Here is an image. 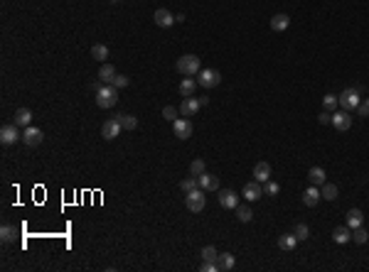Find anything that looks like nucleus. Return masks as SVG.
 Instances as JSON below:
<instances>
[{"label":"nucleus","instance_id":"obj_1","mask_svg":"<svg viewBox=\"0 0 369 272\" xmlns=\"http://www.w3.org/2000/svg\"><path fill=\"white\" fill-rule=\"evenodd\" d=\"M94 91H96V106L99 108H113L116 106V101H118V89L113 86V84H96L94 86Z\"/></svg>","mask_w":369,"mask_h":272},{"label":"nucleus","instance_id":"obj_2","mask_svg":"<svg viewBox=\"0 0 369 272\" xmlns=\"http://www.w3.org/2000/svg\"><path fill=\"white\" fill-rule=\"evenodd\" d=\"M175 69H177V74H182V76H197V74L202 71V64H200V57L184 54V57H180V59L175 62Z\"/></svg>","mask_w":369,"mask_h":272},{"label":"nucleus","instance_id":"obj_3","mask_svg":"<svg viewBox=\"0 0 369 272\" xmlns=\"http://www.w3.org/2000/svg\"><path fill=\"white\" fill-rule=\"evenodd\" d=\"M337 98H340L342 111H357V106L362 103V91L357 86H352V89H344Z\"/></svg>","mask_w":369,"mask_h":272},{"label":"nucleus","instance_id":"obj_4","mask_svg":"<svg viewBox=\"0 0 369 272\" xmlns=\"http://www.w3.org/2000/svg\"><path fill=\"white\" fill-rule=\"evenodd\" d=\"M205 204H207V199H205V189H202V186H197V189L187 191V196H184V206H187L192 213L205 211Z\"/></svg>","mask_w":369,"mask_h":272},{"label":"nucleus","instance_id":"obj_5","mask_svg":"<svg viewBox=\"0 0 369 272\" xmlns=\"http://www.w3.org/2000/svg\"><path fill=\"white\" fill-rule=\"evenodd\" d=\"M197 84H200L202 89H214V86L222 84V74H219L217 69H202V71L197 74Z\"/></svg>","mask_w":369,"mask_h":272},{"label":"nucleus","instance_id":"obj_6","mask_svg":"<svg viewBox=\"0 0 369 272\" xmlns=\"http://www.w3.org/2000/svg\"><path fill=\"white\" fill-rule=\"evenodd\" d=\"M20 140H23V135H20V130H18L15 123L3 125V130H0V142L10 147V145H15V142H20Z\"/></svg>","mask_w":369,"mask_h":272},{"label":"nucleus","instance_id":"obj_7","mask_svg":"<svg viewBox=\"0 0 369 272\" xmlns=\"http://www.w3.org/2000/svg\"><path fill=\"white\" fill-rule=\"evenodd\" d=\"M121 130H123V125H121L116 118H111V120H106V123L101 125V137H104V140H116V137L121 135Z\"/></svg>","mask_w":369,"mask_h":272},{"label":"nucleus","instance_id":"obj_8","mask_svg":"<svg viewBox=\"0 0 369 272\" xmlns=\"http://www.w3.org/2000/svg\"><path fill=\"white\" fill-rule=\"evenodd\" d=\"M45 140V133L40 130V128H25V133H23V142L27 145V147H37L40 142Z\"/></svg>","mask_w":369,"mask_h":272},{"label":"nucleus","instance_id":"obj_9","mask_svg":"<svg viewBox=\"0 0 369 272\" xmlns=\"http://www.w3.org/2000/svg\"><path fill=\"white\" fill-rule=\"evenodd\" d=\"M172 130H175V135H177L180 140L192 137V123H190L187 118H177V120L172 123Z\"/></svg>","mask_w":369,"mask_h":272},{"label":"nucleus","instance_id":"obj_10","mask_svg":"<svg viewBox=\"0 0 369 272\" xmlns=\"http://www.w3.org/2000/svg\"><path fill=\"white\" fill-rule=\"evenodd\" d=\"M349 125H352L349 111H337V113H332V128H335V130L344 133V130H349Z\"/></svg>","mask_w":369,"mask_h":272},{"label":"nucleus","instance_id":"obj_11","mask_svg":"<svg viewBox=\"0 0 369 272\" xmlns=\"http://www.w3.org/2000/svg\"><path fill=\"white\" fill-rule=\"evenodd\" d=\"M241 196L246 199V201H259L261 196H264V186H261V181H249L246 186H244V191H241Z\"/></svg>","mask_w":369,"mask_h":272},{"label":"nucleus","instance_id":"obj_12","mask_svg":"<svg viewBox=\"0 0 369 272\" xmlns=\"http://www.w3.org/2000/svg\"><path fill=\"white\" fill-rule=\"evenodd\" d=\"M200 108H202V103H200V98H195V96L184 98V101L180 103V113H182L184 118H192V115H195Z\"/></svg>","mask_w":369,"mask_h":272},{"label":"nucleus","instance_id":"obj_13","mask_svg":"<svg viewBox=\"0 0 369 272\" xmlns=\"http://www.w3.org/2000/svg\"><path fill=\"white\" fill-rule=\"evenodd\" d=\"M153 23H155L158 27H172L175 18H172V13H170V10H165V8H158V10L153 13Z\"/></svg>","mask_w":369,"mask_h":272},{"label":"nucleus","instance_id":"obj_14","mask_svg":"<svg viewBox=\"0 0 369 272\" xmlns=\"http://www.w3.org/2000/svg\"><path fill=\"white\" fill-rule=\"evenodd\" d=\"M219 204H222L224 208H237V206H239V194L232 191V189H222V191H219Z\"/></svg>","mask_w":369,"mask_h":272},{"label":"nucleus","instance_id":"obj_15","mask_svg":"<svg viewBox=\"0 0 369 272\" xmlns=\"http://www.w3.org/2000/svg\"><path fill=\"white\" fill-rule=\"evenodd\" d=\"M197 181H200V186L205 189V191H219V177H214V174H200L197 177Z\"/></svg>","mask_w":369,"mask_h":272},{"label":"nucleus","instance_id":"obj_16","mask_svg":"<svg viewBox=\"0 0 369 272\" xmlns=\"http://www.w3.org/2000/svg\"><path fill=\"white\" fill-rule=\"evenodd\" d=\"M320 199H322V194H320V189H317V186H313V184L303 191V204H305V206H310V208H313V206H317V204H320Z\"/></svg>","mask_w":369,"mask_h":272},{"label":"nucleus","instance_id":"obj_17","mask_svg":"<svg viewBox=\"0 0 369 272\" xmlns=\"http://www.w3.org/2000/svg\"><path fill=\"white\" fill-rule=\"evenodd\" d=\"M200 84L195 81V76H184L182 81H180V96H184V98H190V96H195V89H197Z\"/></svg>","mask_w":369,"mask_h":272},{"label":"nucleus","instance_id":"obj_18","mask_svg":"<svg viewBox=\"0 0 369 272\" xmlns=\"http://www.w3.org/2000/svg\"><path fill=\"white\" fill-rule=\"evenodd\" d=\"M332 240L340 243V245L349 243V240H352V228H349V226H337V228L332 230Z\"/></svg>","mask_w":369,"mask_h":272},{"label":"nucleus","instance_id":"obj_19","mask_svg":"<svg viewBox=\"0 0 369 272\" xmlns=\"http://www.w3.org/2000/svg\"><path fill=\"white\" fill-rule=\"evenodd\" d=\"M288 25H290V18L286 13H278V15L271 18V30L273 32H283V30H288Z\"/></svg>","mask_w":369,"mask_h":272},{"label":"nucleus","instance_id":"obj_20","mask_svg":"<svg viewBox=\"0 0 369 272\" xmlns=\"http://www.w3.org/2000/svg\"><path fill=\"white\" fill-rule=\"evenodd\" d=\"M254 179L261 181V184L268 181V179H271V164H268V162H259V164L254 167Z\"/></svg>","mask_w":369,"mask_h":272},{"label":"nucleus","instance_id":"obj_21","mask_svg":"<svg viewBox=\"0 0 369 272\" xmlns=\"http://www.w3.org/2000/svg\"><path fill=\"white\" fill-rule=\"evenodd\" d=\"M30 120H32V113H30V108H18L15 111V125L18 128H30Z\"/></svg>","mask_w":369,"mask_h":272},{"label":"nucleus","instance_id":"obj_22","mask_svg":"<svg viewBox=\"0 0 369 272\" xmlns=\"http://www.w3.org/2000/svg\"><path fill=\"white\" fill-rule=\"evenodd\" d=\"M308 181H310L313 186H322V184H325V169H322V167H310Z\"/></svg>","mask_w":369,"mask_h":272},{"label":"nucleus","instance_id":"obj_23","mask_svg":"<svg viewBox=\"0 0 369 272\" xmlns=\"http://www.w3.org/2000/svg\"><path fill=\"white\" fill-rule=\"evenodd\" d=\"M347 226H349V228L364 226V213H362L359 208H349V211H347Z\"/></svg>","mask_w":369,"mask_h":272},{"label":"nucleus","instance_id":"obj_24","mask_svg":"<svg viewBox=\"0 0 369 272\" xmlns=\"http://www.w3.org/2000/svg\"><path fill=\"white\" fill-rule=\"evenodd\" d=\"M295 245H298L295 233H286V235L278 238V248H281V250H295Z\"/></svg>","mask_w":369,"mask_h":272},{"label":"nucleus","instance_id":"obj_25","mask_svg":"<svg viewBox=\"0 0 369 272\" xmlns=\"http://www.w3.org/2000/svg\"><path fill=\"white\" fill-rule=\"evenodd\" d=\"M234 262H237V260H234L232 252H219V255H217V267H219V270H232Z\"/></svg>","mask_w":369,"mask_h":272},{"label":"nucleus","instance_id":"obj_26","mask_svg":"<svg viewBox=\"0 0 369 272\" xmlns=\"http://www.w3.org/2000/svg\"><path fill=\"white\" fill-rule=\"evenodd\" d=\"M113 76H116V69H113L111 64H106V62H104V64H101V69H99V79H101L104 84H111V81H113Z\"/></svg>","mask_w":369,"mask_h":272},{"label":"nucleus","instance_id":"obj_27","mask_svg":"<svg viewBox=\"0 0 369 272\" xmlns=\"http://www.w3.org/2000/svg\"><path fill=\"white\" fill-rule=\"evenodd\" d=\"M116 120L123 125V130H133V128L138 125V118H135V115H128V113H118Z\"/></svg>","mask_w":369,"mask_h":272},{"label":"nucleus","instance_id":"obj_28","mask_svg":"<svg viewBox=\"0 0 369 272\" xmlns=\"http://www.w3.org/2000/svg\"><path fill=\"white\" fill-rule=\"evenodd\" d=\"M91 57H94L96 62H106V59H108V47H106V45H94V47H91Z\"/></svg>","mask_w":369,"mask_h":272},{"label":"nucleus","instance_id":"obj_29","mask_svg":"<svg viewBox=\"0 0 369 272\" xmlns=\"http://www.w3.org/2000/svg\"><path fill=\"white\" fill-rule=\"evenodd\" d=\"M234 211H237V218H239L241 223H251V221H254V211H251L249 206H237Z\"/></svg>","mask_w":369,"mask_h":272},{"label":"nucleus","instance_id":"obj_30","mask_svg":"<svg viewBox=\"0 0 369 272\" xmlns=\"http://www.w3.org/2000/svg\"><path fill=\"white\" fill-rule=\"evenodd\" d=\"M320 194H322V199H327V201H335L340 191H337V186H335V184H327V181H325V184H322V189H320Z\"/></svg>","mask_w":369,"mask_h":272},{"label":"nucleus","instance_id":"obj_31","mask_svg":"<svg viewBox=\"0 0 369 272\" xmlns=\"http://www.w3.org/2000/svg\"><path fill=\"white\" fill-rule=\"evenodd\" d=\"M367 238H369V233L364 230V226H359V228H352V240H354L357 245H364V243H367Z\"/></svg>","mask_w":369,"mask_h":272},{"label":"nucleus","instance_id":"obj_32","mask_svg":"<svg viewBox=\"0 0 369 272\" xmlns=\"http://www.w3.org/2000/svg\"><path fill=\"white\" fill-rule=\"evenodd\" d=\"M197 186H200V181H197V177H192V174H190L187 179H182V181H180V189H182L184 194L192 191V189H197Z\"/></svg>","mask_w":369,"mask_h":272},{"label":"nucleus","instance_id":"obj_33","mask_svg":"<svg viewBox=\"0 0 369 272\" xmlns=\"http://www.w3.org/2000/svg\"><path fill=\"white\" fill-rule=\"evenodd\" d=\"M0 240H3V243H13L15 240V228L13 226H3V228H0Z\"/></svg>","mask_w":369,"mask_h":272},{"label":"nucleus","instance_id":"obj_34","mask_svg":"<svg viewBox=\"0 0 369 272\" xmlns=\"http://www.w3.org/2000/svg\"><path fill=\"white\" fill-rule=\"evenodd\" d=\"M322 106H325V111H330V113H332V111L340 106V98H337L335 93H327V96L322 98Z\"/></svg>","mask_w":369,"mask_h":272},{"label":"nucleus","instance_id":"obj_35","mask_svg":"<svg viewBox=\"0 0 369 272\" xmlns=\"http://www.w3.org/2000/svg\"><path fill=\"white\" fill-rule=\"evenodd\" d=\"M205 172H207L205 159H192V164H190V174H192V177H200V174H205Z\"/></svg>","mask_w":369,"mask_h":272},{"label":"nucleus","instance_id":"obj_36","mask_svg":"<svg viewBox=\"0 0 369 272\" xmlns=\"http://www.w3.org/2000/svg\"><path fill=\"white\" fill-rule=\"evenodd\" d=\"M293 233H295L298 243H300V240H308V238H310V228H308L305 223H298V226L293 228Z\"/></svg>","mask_w":369,"mask_h":272},{"label":"nucleus","instance_id":"obj_37","mask_svg":"<svg viewBox=\"0 0 369 272\" xmlns=\"http://www.w3.org/2000/svg\"><path fill=\"white\" fill-rule=\"evenodd\" d=\"M177 113H180V108H175V106H165V108H162V118L170 120V123L177 120Z\"/></svg>","mask_w":369,"mask_h":272},{"label":"nucleus","instance_id":"obj_38","mask_svg":"<svg viewBox=\"0 0 369 272\" xmlns=\"http://www.w3.org/2000/svg\"><path fill=\"white\" fill-rule=\"evenodd\" d=\"M278 191H281V186H278L276 181H271V179L264 181V194H266V196H278Z\"/></svg>","mask_w":369,"mask_h":272},{"label":"nucleus","instance_id":"obj_39","mask_svg":"<svg viewBox=\"0 0 369 272\" xmlns=\"http://www.w3.org/2000/svg\"><path fill=\"white\" fill-rule=\"evenodd\" d=\"M200 255H202L205 260H217V255H219V252H217V248H214V245H205Z\"/></svg>","mask_w":369,"mask_h":272},{"label":"nucleus","instance_id":"obj_40","mask_svg":"<svg viewBox=\"0 0 369 272\" xmlns=\"http://www.w3.org/2000/svg\"><path fill=\"white\" fill-rule=\"evenodd\" d=\"M357 115L359 118H369V98H362V103L357 106Z\"/></svg>","mask_w":369,"mask_h":272},{"label":"nucleus","instance_id":"obj_41","mask_svg":"<svg viewBox=\"0 0 369 272\" xmlns=\"http://www.w3.org/2000/svg\"><path fill=\"white\" fill-rule=\"evenodd\" d=\"M111 84H113L116 89H126V86H128V76H123V74H116Z\"/></svg>","mask_w":369,"mask_h":272},{"label":"nucleus","instance_id":"obj_42","mask_svg":"<svg viewBox=\"0 0 369 272\" xmlns=\"http://www.w3.org/2000/svg\"><path fill=\"white\" fill-rule=\"evenodd\" d=\"M317 120H320V125H327V123H332V113H330V111H325V113H320V115H317Z\"/></svg>","mask_w":369,"mask_h":272},{"label":"nucleus","instance_id":"obj_43","mask_svg":"<svg viewBox=\"0 0 369 272\" xmlns=\"http://www.w3.org/2000/svg\"><path fill=\"white\" fill-rule=\"evenodd\" d=\"M111 3H121V0H111Z\"/></svg>","mask_w":369,"mask_h":272}]
</instances>
